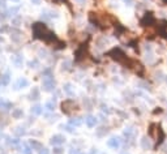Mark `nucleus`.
I'll return each instance as SVG.
<instances>
[{"label": "nucleus", "mask_w": 167, "mask_h": 154, "mask_svg": "<svg viewBox=\"0 0 167 154\" xmlns=\"http://www.w3.org/2000/svg\"><path fill=\"white\" fill-rule=\"evenodd\" d=\"M43 89L46 92H52L55 89V81H54V78L51 76H47L43 80Z\"/></svg>", "instance_id": "20e7f679"}, {"label": "nucleus", "mask_w": 167, "mask_h": 154, "mask_svg": "<svg viewBox=\"0 0 167 154\" xmlns=\"http://www.w3.org/2000/svg\"><path fill=\"white\" fill-rule=\"evenodd\" d=\"M12 115H13L16 119H19L20 116H22V110H20V108H17V110H13V112H12Z\"/></svg>", "instance_id": "393cba45"}, {"label": "nucleus", "mask_w": 167, "mask_h": 154, "mask_svg": "<svg viewBox=\"0 0 167 154\" xmlns=\"http://www.w3.org/2000/svg\"><path fill=\"white\" fill-rule=\"evenodd\" d=\"M69 124L73 125V127H78L82 124V120L80 119V117H75V119H71V122H69Z\"/></svg>", "instance_id": "aec40b11"}, {"label": "nucleus", "mask_w": 167, "mask_h": 154, "mask_svg": "<svg viewBox=\"0 0 167 154\" xmlns=\"http://www.w3.org/2000/svg\"><path fill=\"white\" fill-rule=\"evenodd\" d=\"M129 67L135 69V71L137 72L138 74H141L142 72H144V67H142V65L140 64L138 62H135V60H130V63H129Z\"/></svg>", "instance_id": "9b49d317"}, {"label": "nucleus", "mask_w": 167, "mask_h": 154, "mask_svg": "<svg viewBox=\"0 0 167 154\" xmlns=\"http://www.w3.org/2000/svg\"><path fill=\"white\" fill-rule=\"evenodd\" d=\"M28 80H26L25 77H20L19 80L16 81V84H14V89L19 90V89H22V87H26L28 86Z\"/></svg>", "instance_id": "9d476101"}, {"label": "nucleus", "mask_w": 167, "mask_h": 154, "mask_svg": "<svg viewBox=\"0 0 167 154\" xmlns=\"http://www.w3.org/2000/svg\"><path fill=\"white\" fill-rule=\"evenodd\" d=\"M75 108H76V105L73 101H64L62 103V110L64 114H71Z\"/></svg>", "instance_id": "39448f33"}, {"label": "nucleus", "mask_w": 167, "mask_h": 154, "mask_svg": "<svg viewBox=\"0 0 167 154\" xmlns=\"http://www.w3.org/2000/svg\"><path fill=\"white\" fill-rule=\"evenodd\" d=\"M107 145L110 148H112V149H119L120 145H121V141H120V138H118V137H112L108 140Z\"/></svg>", "instance_id": "6e6552de"}, {"label": "nucleus", "mask_w": 167, "mask_h": 154, "mask_svg": "<svg viewBox=\"0 0 167 154\" xmlns=\"http://www.w3.org/2000/svg\"><path fill=\"white\" fill-rule=\"evenodd\" d=\"M42 111H43V108L39 105H35L34 107H32V114H34V115H41Z\"/></svg>", "instance_id": "2eb2a0df"}, {"label": "nucleus", "mask_w": 167, "mask_h": 154, "mask_svg": "<svg viewBox=\"0 0 167 154\" xmlns=\"http://www.w3.org/2000/svg\"><path fill=\"white\" fill-rule=\"evenodd\" d=\"M108 56H111V59L116 60L118 63H121V64H125V65H128L129 67L130 60L127 59L125 54H124L120 48H112L111 51H108Z\"/></svg>", "instance_id": "f03ea898"}, {"label": "nucleus", "mask_w": 167, "mask_h": 154, "mask_svg": "<svg viewBox=\"0 0 167 154\" xmlns=\"http://www.w3.org/2000/svg\"><path fill=\"white\" fill-rule=\"evenodd\" d=\"M133 133H135V131H133L132 127H129V128H127L125 131H124V136H125V137H130Z\"/></svg>", "instance_id": "b1692460"}, {"label": "nucleus", "mask_w": 167, "mask_h": 154, "mask_svg": "<svg viewBox=\"0 0 167 154\" xmlns=\"http://www.w3.org/2000/svg\"><path fill=\"white\" fill-rule=\"evenodd\" d=\"M39 154H50V152H48V149H46V148H42L39 150Z\"/></svg>", "instance_id": "7c9ffc66"}, {"label": "nucleus", "mask_w": 167, "mask_h": 154, "mask_svg": "<svg viewBox=\"0 0 167 154\" xmlns=\"http://www.w3.org/2000/svg\"><path fill=\"white\" fill-rule=\"evenodd\" d=\"M64 141H65V138H64V136H62V135H55L51 137V144H52L54 146L64 144Z\"/></svg>", "instance_id": "0eeeda50"}, {"label": "nucleus", "mask_w": 167, "mask_h": 154, "mask_svg": "<svg viewBox=\"0 0 167 154\" xmlns=\"http://www.w3.org/2000/svg\"><path fill=\"white\" fill-rule=\"evenodd\" d=\"M11 107H12V105L9 103V102H5V101H0V108H3L4 111H8V110H11Z\"/></svg>", "instance_id": "f3484780"}, {"label": "nucleus", "mask_w": 167, "mask_h": 154, "mask_svg": "<svg viewBox=\"0 0 167 154\" xmlns=\"http://www.w3.org/2000/svg\"><path fill=\"white\" fill-rule=\"evenodd\" d=\"M9 80H11V76H9V73H5V74H3L1 76V85H8L9 84Z\"/></svg>", "instance_id": "6ab92c4d"}, {"label": "nucleus", "mask_w": 167, "mask_h": 154, "mask_svg": "<svg viewBox=\"0 0 167 154\" xmlns=\"http://www.w3.org/2000/svg\"><path fill=\"white\" fill-rule=\"evenodd\" d=\"M12 1H14V3H17V1H20V0H12Z\"/></svg>", "instance_id": "58836bf2"}, {"label": "nucleus", "mask_w": 167, "mask_h": 154, "mask_svg": "<svg viewBox=\"0 0 167 154\" xmlns=\"http://www.w3.org/2000/svg\"><path fill=\"white\" fill-rule=\"evenodd\" d=\"M29 65H30L32 68H35V67L38 65V62H37V60H33V62H30V63H29Z\"/></svg>", "instance_id": "c756f323"}, {"label": "nucleus", "mask_w": 167, "mask_h": 154, "mask_svg": "<svg viewBox=\"0 0 167 154\" xmlns=\"http://www.w3.org/2000/svg\"><path fill=\"white\" fill-rule=\"evenodd\" d=\"M14 133H16L17 136H22V135H25V129L21 128V127H19V128L14 131Z\"/></svg>", "instance_id": "bb28decb"}, {"label": "nucleus", "mask_w": 167, "mask_h": 154, "mask_svg": "<svg viewBox=\"0 0 167 154\" xmlns=\"http://www.w3.org/2000/svg\"><path fill=\"white\" fill-rule=\"evenodd\" d=\"M77 1H80V3H84V1H85V0H77Z\"/></svg>", "instance_id": "4c0bfd02"}, {"label": "nucleus", "mask_w": 167, "mask_h": 154, "mask_svg": "<svg viewBox=\"0 0 167 154\" xmlns=\"http://www.w3.org/2000/svg\"><path fill=\"white\" fill-rule=\"evenodd\" d=\"M50 3H56V4H59V3H64L65 0H48Z\"/></svg>", "instance_id": "72a5a7b5"}, {"label": "nucleus", "mask_w": 167, "mask_h": 154, "mask_svg": "<svg viewBox=\"0 0 167 154\" xmlns=\"http://www.w3.org/2000/svg\"><path fill=\"white\" fill-rule=\"evenodd\" d=\"M19 11H20V8H19V7H13V8H11V9H8V12H7V16H8V17L14 16V14H16Z\"/></svg>", "instance_id": "412c9836"}, {"label": "nucleus", "mask_w": 167, "mask_h": 154, "mask_svg": "<svg viewBox=\"0 0 167 154\" xmlns=\"http://www.w3.org/2000/svg\"><path fill=\"white\" fill-rule=\"evenodd\" d=\"M64 128H65V131L67 132H73V125H71V124H68V125H64Z\"/></svg>", "instance_id": "c85d7f7f"}, {"label": "nucleus", "mask_w": 167, "mask_h": 154, "mask_svg": "<svg viewBox=\"0 0 167 154\" xmlns=\"http://www.w3.org/2000/svg\"><path fill=\"white\" fill-rule=\"evenodd\" d=\"M12 62H13V64L16 65V67H21V65H22V56L21 55H14L13 59H12Z\"/></svg>", "instance_id": "ddd939ff"}, {"label": "nucleus", "mask_w": 167, "mask_h": 154, "mask_svg": "<svg viewBox=\"0 0 167 154\" xmlns=\"http://www.w3.org/2000/svg\"><path fill=\"white\" fill-rule=\"evenodd\" d=\"M20 149H21V153L22 154H32V150H33L32 148L28 146L26 144H22V146H21Z\"/></svg>", "instance_id": "a211bd4d"}, {"label": "nucleus", "mask_w": 167, "mask_h": 154, "mask_svg": "<svg viewBox=\"0 0 167 154\" xmlns=\"http://www.w3.org/2000/svg\"><path fill=\"white\" fill-rule=\"evenodd\" d=\"M33 34H34V38L44 41L47 43H51V42L56 41V35L51 30H48L46 28V25L42 22H35L33 25Z\"/></svg>", "instance_id": "f257e3e1"}, {"label": "nucleus", "mask_w": 167, "mask_h": 154, "mask_svg": "<svg viewBox=\"0 0 167 154\" xmlns=\"http://www.w3.org/2000/svg\"><path fill=\"white\" fill-rule=\"evenodd\" d=\"M0 8H5V0H0Z\"/></svg>", "instance_id": "f704fd0d"}, {"label": "nucleus", "mask_w": 167, "mask_h": 154, "mask_svg": "<svg viewBox=\"0 0 167 154\" xmlns=\"http://www.w3.org/2000/svg\"><path fill=\"white\" fill-rule=\"evenodd\" d=\"M63 69H71V62L63 63Z\"/></svg>", "instance_id": "cd10ccee"}, {"label": "nucleus", "mask_w": 167, "mask_h": 154, "mask_svg": "<svg viewBox=\"0 0 167 154\" xmlns=\"http://www.w3.org/2000/svg\"><path fill=\"white\" fill-rule=\"evenodd\" d=\"M124 3H125L127 5H132V3H133V0H123Z\"/></svg>", "instance_id": "c9c22d12"}, {"label": "nucleus", "mask_w": 167, "mask_h": 154, "mask_svg": "<svg viewBox=\"0 0 167 154\" xmlns=\"http://www.w3.org/2000/svg\"><path fill=\"white\" fill-rule=\"evenodd\" d=\"M161 33H162V34H163V37H166L167 38V25L165 26V28H163L162 30H161Z\"/></svg>", "instance_id": "473e14b6"}, {"label": "nucleus", "mask_w": 167, "mask_h": 154, "mask_svg": "<svg viewBox=\"0 0 167 154\" xmlns=\"http://www.w3.org/2000/svg\"><path fill=\"white\" fill-rule=\"evenodd\" d=\"M46 108H47L48 111H52L54 108H55V102H54V101L47 102V103H46Z\"/></svg>", "instance_id": "a878e982"}, {"label": "nucleus", "mask_w": 167, "mask_h": 154, "mask_svg": "<svg viewBox=\"0 0 167 154\" xmlns=\"http://www.w3.org/2000/svg\"><path fill=\"white\" fill-rule=\"evenodd\" d=\"M85 54H86V44H81L80 48L76 51V59L82 60L85 58Z\"/></svg>", "instance_id": "1a4fd4ad"}, {"label": "nucleus", "mask_w": 167, "mask_h": 154, "mask_svg": "<svg viewBox=\"0 0 167 154\" xmlns=\"http://www.w3.org/2000/svg\"><path fill=\"white\" fill-rule=\"evenodd\" d=\"M30 97H32V99H38L39 98V90L37 89V87L33 89V92L30 93Z\"/></svg>", "instance_id": "5701e85b"}, {"label": "nucleus", "mask_w": 167, "mask_h": 154, "mask_svg": "<svg viewBox=\"0 0 167 154\" xmlns=\"http://www.w3.org/2000/svg\"><path fill=\"white\" fill-rule=\"evenodd\" d=\"M29 145H30V148H32L33 150H38V152H39V150L42 149V145L39 144V143H37V141H34V140L30 141V144H29Z\"/></svg>", "instance_id": "4468645a"}, {"label": "nucleus", "mask_w": 167, "mask_h": 154, "mask_svg": "<svg viewBox=\"0 0 167 154\" xmlns=\"http://www.w3.org/2000/svg\"><path fill=\"white\" fill-rule=\"evenodd\" d=\"M33 1V4H39V3H41V0H32Z\"/></svg>", "instance_id": "e433bc0d"}, {"label": "nucleus", "mask_w": 167, "mask_h": 154, "mask_svg": "<svg viewBox=\"0 0 167 154\" xmlns=\"http://www.w3.org/2000/svg\"><path fill=\"white\" fill-rule=\"evenodd\" d=\"M141 145H142V148H144V149H150V146H151L146 137H144V138L141 140Z\"/></svg>", "instance_id": "4be33fe9"}, {"label": "nucleus", "mask_w": 167, "mask_h": 154, "mask_svg": "<svg viewBox=\"0 0 167 154\" xmlns=\"http://www.w3.org/2000/svg\"><path fill=\"white\" fill-rule=\"evenodd\" d=\"M162 1H163V3H166V4H167V0H162Z\"/></svg>", "instance_id": "ea45409f"}, {"label": "nucleus", "mask_w": 167, "mask_h": 154, "mask_svg": "<svg viewBox=\"0 0 167 154\" xmlns=\"http://www.w3.org/2000/svg\"><path fill=\"white\" fill-rule=\"evenodd\" d=\"M85 123H86V125H87V127H90V128L95 127V124H97V119H95V116H93V115H87L86 117H85Z\"/></svg>", "instance_id": "f8f14e48"}, {"label": "nucleus", "mask_w": 167, "mask_h": 154, "mask_svg": "<svg viewBox=\"0 0 167 154\" xmlns=\"http://www.w3.org/2000/svg\"><path fill=\"white\" fill-rule=\"evenodd\" d=\"M0 85H1V76H0Z\"/></svg>", "instance_id": "a19ab883"}, {"label": "nucleus", "mask_w": 167, "mask_h": 154, "mask_svg": "<svg viewBox=\"0 0 167 154\" xmlns=\"http://www.w3.org/2000/svg\"><path fill=\"white\" fill-rule=\"evenodd\" d=\"M149 133H150L151 136V138L153 140H156L157 143H161L162 141V138H163V131L161 129V127L158 125V124H151L150 125V129H149Z\"/></svg>", "instance_id": "7ed1b4c3"}, {"label": "nucleus", "mask_w": 167, "mask_h": 154, "mask_svg": "<svg viewBox=\"0 0 167 154\" xmlns=\"http://www.w3.org/2000/svg\"><path fill=\"white\" fill-rule=\"evenodd\" d=\"M69 154H81V152L78 149H71L69 150Z\"/></svg>", "instance_id": "2f4dec72"}, {"label": "nucleus", "mask_w": 167, "mask_h": 154, "mask_svg": "<svg viewBox=\"0 0 167 154\" xmlns=\"http://www.w3.org/2000/svg\"><path fill=\"white\" fill-rule=\"evenodd\" d=\"M154 24V16L153 13H145L144 19L141 20V25L142 26H150Z\"/></svg>", "instance_id": "423d86ee"}, {"label": "nucleus", "mask_w": 167, "mask_h": 154, "mask_svg": "<svg viewBox=\"0 0 167 154\" xmlns=\"http://www.w3.org/2000/svg\"><path fill=\"white\" fill-rule=\"evenodd\" d=\"M64 92H65V94H68V95H75V92H73V89H72V85L71 84H65L64 85Z\"/></svg>", "instance_id": "dca6fc26"}]
</instances>
